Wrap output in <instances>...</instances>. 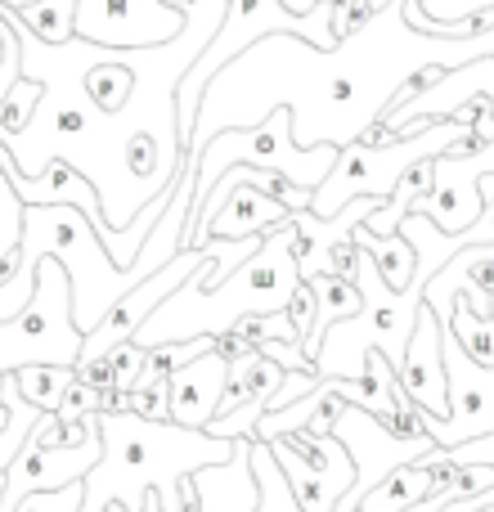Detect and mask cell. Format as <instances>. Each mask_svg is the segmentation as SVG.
Instances as JSON below:
<instances>
[{
	"label": "cell",
	"mask_w": 494,
	"mask_h": 512,
	"mask_svg": "<svg viewBox=\"0 0 494 512\" xmlns=\"http://www.w3.org/2000/svg\"><path fill=\"white\" fill-rule=\"evenodd\" d=\"M216 261H207L194 279L180 292H171L144 328L131 337L135 346L153 351L162 342H189V337H225L239 319L247 315H279L288 310L292 292L301 283L297 270V230L292 221L283 230H270L261 243V252L252 261H243L221 288H207V270Z\"/></svg>",
	"instance_id": "cell-1"
},
{
	"label": "cell",
	"mask_w": 494,
	"mask_h": 512,
	"mask_svg": "<svg viewBox=\"0 0 494 512\" xmlns=\"http://www.w3.org/2000/svg\"><path fill=\"white\" fill-rule=\"evenodd\" d=\"M477 108L481 104H468L463 117H454V122H436L418 135H400V140L346 144L337 167L328 171V180L315 189L310 212L328 221V216H337L346 203H355V198H382V203H387V198L396 194V185L418 162L441 158V153H472L477 149V144H472V117H477Z\"/></svg>",
	"instance_id": "cell-2"
},
{
	"label": "cell",
	"mask_w": 494,
	"mask_h": 512,
	"mask_svg": "<svg viewBox=\"0 0 494 512\" xmlns=\"http://www.w3.org/2000/svg\"><path fill=\"white\" fill-rule=\"evenodd\" d=\"M342 149L337 144H297L292 135V113L274 108L261 126H239V131H221L216 140H207L194 153V212L207 203V194L216 189V180L230 167H265L279 171L283 180H292L297 189L315 194L328 180V171L337 167Z\"/></svg>",
	"instance_id": "cell-3"
},
{
	"label": "cell",
	"mask_w": 494,
	"mask_h": 512,
	"mask_svg": "<svg viewBox=\"0 0 494 512\" xmlns=\"http://www.w3.org/2000/svg\"><path fill=\"white\" fill-rule=\"evenodd\" d=\"M279 32L306 36V41L319 45V50H333V45H342L333 36V0H328V5H319L310 18L292 14L283 0H230L221 32H216L212 45H207V50L194 59V68L185 72V81H180V90H176V108H180V126H185V144H189V135H194L198 104H203V95H207V86H212L216 72L230 68V63L239 59L243 50H252L261 36H279Z\"/></svg>",
	"instance_id": "cell-4"
},
{
	"label": "cell",
	"mask_w": 494,
	"mask_h": 512,
	"mask_svg": "<svg viewBox=\"0 0 494 512\" xmlns=\"http://www.w3.org/2000/svg\"><path fill=\"white\" fill-rule=\"evenodd\" d=\"M81 346H86V333L72 319V279L59 256H41L32 301L0 324V373H14L23 364L77 369Z\"/></svg>",
	"instance_id": "cell-5"
},
{
	"label": "cell",
	"mask_w": 494,
	"mask_h": 512,
	"mask_svg": "<svg viewBox=\"0 0 494 512\" xmlns=\"http://www.w3.org/2000/svg\"><path fill=\"white\" fill-rule=\"evenodd\" d=\"M441 351L445 382H450V418L418 409V427L436 441V450H459V445L494 432V369L477 364L463 351L454 328H441Z\"/></svg>",
	"instance_id": "cell-6"
},
{
	"label": "cell",
	"mask_w": 494,
	"mask_h": 512,
	"mask_svg": "<svg viewBox=\"0 0 494 512\" xmlns=\"http://www.w3.org/2000/svg\"><path fill=\"white\" fill-rule=\"evenodd\" d=\"M265 445L279 459L301 512H333L355 486V459L333 432H292Z\"/></svg>",
	"instance_id": "cell-7"
},
{
	"label": "cell",
	"mask_w": 494,
	"mask_h": 512,
	"mask_svg": "<svg viewBox=\"0 0 494 512\" xmlns=\"http://www.w3.org/2000/svg\"><path fill=\"white\" fill-rule=\"evenodd\" d=\"M185 32V14L167 0H77V41L104 50H153Z\"/></svg>",
	"instance_id": "cell-8"
},
{
	"label": "cell",
	"mask_w": 494,
	"mask_h": 512,
	"mask_svg": "<svg viewBox=\"0 0 494 512\" xmlns=\"http://www.w3.org/2000/svg\"><path fill=\"white\" fill-rule=\"evenodd\" d=\"M432 171H436V185L432 194L418 198L414 212L427 216L445 234H468L486 216L481 180L494 171V140L472 153H441V158H432Z\"/></svg>",
	"instance_id": "cell-9"
},
{
	"label": "cell",
	"mask_w": 494,
	"mask_h": 512,
	"mask_svg": "<svg viewBox=\"0 0 494 512\" xmlns=\"http://www.w3.org/2000/svg\"><path fill=\"white\" fill-rule=\"evenodd\" d=\"M99 454H104V436L99 432L81 445H68V450L27 441L23 450H18V459L9 463V472H5V499H0V508H18V499L36 495V490L77 486V481H86V472L99 463Z\"/></svg>",
	"instance_id": "cell-10"
},
{
	"label": "cell",
	"mask_w": 494,
	"mask_h": 512,
	"mask_svg": "<svg viewBox=\"0 0 494 512\" xmlns=\"http://www.w3.org/2000/svg\"><path fill=\"white\" fill-rule=\"evenodd\" d=\"M400 378V391L414 400L418 409L436 418H450V382H445V351H441V319L436 310L423 301L418 310V328L409 337V351H405V364L396 369Z\"/></svg>",
	"instance_id": "cell-11"
},
{
	"label": "cell",
	"mask_w": 494,
	"mask_h": 512,
	"mask_svg": "<svg viewBox=\"0 0 494 512\" xmlns=\"http://www.w3.org/2000/svg\"><path fill=\"white\" fill-rule=\"evenodd\" d=\"M194 486H198V499L189 512H252L256 495H261V490H256V472H252V436H234L230 463L194 472ZM108 512H126V508L113 504ZM144 512H167L158 490L144 499Z\"/></svg>",
	"instance_id": "cell-12"
},
{
	"label": "cell",
	"mask_w": 494,
	"mask_h": 512,
	"mask_svg": "<svg viewBox=\"0 0 494 512\" xmlns=\"http://www.w3.org/2000/svg\"><path fill=\"white\" fill-rule=\"evenodd\" d=\"M225 387H230V360L221 351L171 373V423L189 427V432H207Z\"/></svg>",
	"instance_id": "cell-13"
},
{
	"label": "cell",
	"mask_w": 494,
	"mask_h": 512,
	"mask_svg": "<svg viewBox=\"0 0 494 512\" xmlns=\"http://www.w3.org/2000/svg\"><path fill=\"white\" fill-rule=\"evenodd\" d=\"M382 198H355L346 203L337 216H315V212H292V230H297V270L301 279H315V274H328V261H333V248L346 243L355 234V225H364L373 212H378Z\"/></svg>",
	"instance_id": "cell-14"
},
{
	"label": "cell",
	"mask_w": 494,
	"mask_h": 512,
	"mask_svg": "<svg viewBox=\"0 0 494 512\" xmlns=\"http://www.w3.org/2000/svg\"><path fill=\"white\" fill-rule=\"evenodd\" d=\"M247 171L252 167L225 171V176L234 180V189L212 221V239H265L270 230H283V225L292 221L288 207H279L270 194H261V189L247 180Z\"/></svg>",
	"instance_id": "cell-15"
},
{
	"label": "cell",
	"mask_w": 494,
	"mask_h": 512,
	"mask_svg": "<svg viewBox=\"0 0 494 512\" xmlns=\"http://www.w3.org/2000/svg\"><path fill=\"white\" fill-rule=\"evenodd\" d=\"M252 472H256V490H261L252 512H301L297 495H292L288 477H283V468H279V459H274V450L265 441H252ZM369 490H373V481L355 472V486L346 490V499L333 512H355L364 504V495H369Z\"/></svg>",
	"instance_id": "cell-16"
},
{
	"label": "cell",
	"mask_w": 494,
	"mask_h": 512,
	"mask_svg": "<svg viewBox=\"0 0 494 512\" xmlns=\"http://www.w3.org/2000/svg\"><path fill=\"white\" fill-rule=\"evenodd\" d=\"M306 283H315V292H319V319H315V333L301 342V355L315 364L319 346H324V333L333 324H342V319L360 315L364 292H360V283L355 279H337V274H315V279H306Z\"/></svg>",
	"instance_id": "cell-17"
},
{
	"label": "cell",
	"mask_w": 494,
	"mask_h": 512,
	"mask_svg": "<svg viewBox=\"0 0 494 512\" xmlns=\"http://www.w3.org/2000/svg\"><path fill=\"white\" fill-rule=\"evenodd\" d=\"M0 14H9L18 27H27V32L45 45L77 41V0H32V5H23V9L0 5Z\"/></svg>",
	"instance_id": "cell-18"
},
{
	"label": "cell",
	"mask_w": 494,
	"mask_h": 512,
	"mask_svg": "<svg viewBox=\"0 0 494 512\" xmlns=\"http://www.w3.org/2000/svg\"><path fill=\"white\" fill-rule=\"evenodd\" d=\"M355 243H360V248L369 252L373 261H378L382 279H387L396 292H405L409 283H414L418 252H414V243H409L405 234H391V239H378V234H369L364 225H355Z\"/></svg>",
	"instance_id": "cell-19"
},
{
	"label": "cell",
	"mask_w": 494,
	"mask_h": 512,
	"mask_svg": "<svg viewBox=\"0 0 494 512\" xmlns=\"http://www.w3.org/2000/svg\"><path fill=\"white\" fill-rule=\"evenodd\" d=\"M14 382L23 391L27 405H36L41 414H59L68 387L77 382V369H59V364H23L14 369Z\"/></svg>",
	"instance_id": "cell-20"
},
{
	"label": "cell",
	"mask_w": 494,
	"mask_h": 512,
	"mask_svg": "<svg viewBox=\"0 0 494 512\" xmlns=\"http://www.w3.org/2000/svg\"><path fill=\"white\" fill-rule=\"evenodd\" d=\"M450 328H454L459 346L472 355V360L494 369V319H481L468 301H454V324Z\"/></svg>",
	"instance_id": "cell-21"
},
{
	"label": "cell",
	"mask_w": 494,
	"mask_h": 512,
	"mask_svg": "<svg viewBox=\"0 0 494 512\" xmlns=\"http://www.w3.org/2000/svg\"><path fill=\"white\" fill-rule=\"evenodd\" d=\"M108 400H113V396H108L104 387H95V382H86L77 373V382L68 387V396H63V405H59V414H54V418H63V423H81V418L104 414Z\"/></svg>",
	"instance_id": "cell-22"
},
{
	"label": "cell",
	"mask_w": 494,
	"mask_h": 512,
	"mask_svg": "<svg viewBox=\"0 0 494 512\" xmlns=\"http://www.w3.org/2000/svg\"><path fill=\"white\" fill-rule=\"evenodd\" d=\"M81 499H86V486H63V490H36V495H23L14 512H81Z\"/></svg>",
	"instance_id": "cell-23"
},
{
	"label": "cell",
	"mask_w": 494,
	"mask_h": 512,
	"mask_svg": "<svg viewBox=\"0 0 494 512\" xmlns=\"http://www.w3.org/2000/svg\"><path fill=\"white\" fill-rule=\"evenodd\" d=\"M432 23H463V18H477V14H490L494 0H418Z\"/></svg>",
	"instance_id": "cell-24"
},
{
	"label": "cell",
	"mask_w": 494,
	"mask_h": 512,
	"mask_svg": "<svg viewBox=\"0 0 494 512\" xmlns=\"http://www.w3.org/2000/svg\"><path fill=\"white\" fill-rule=\"evenodd\" d=\"M288 319L297 324L301 342L315 333V319H319V292H315V283H306V279L297 283V292H292V301H288ZM301 342H297V346H301Z\"/></svg>",
	"instance_id": "cell-25"
},
{
	"label": "cell",
	"mask_w": 494,
	"mask_h": 512,
	"mask_svg": "<svg viewBox=\"0 0 494 512\" xmlns=\"http://www.w3.org/2000/svg\"><path fill=\"white\" fill-rule=\"evenodd\" d=\"M0 5H14V9H23V5H32V0H0Z\"/></svg>",
	"instance_id": "cell-26"
}]
</instances>
